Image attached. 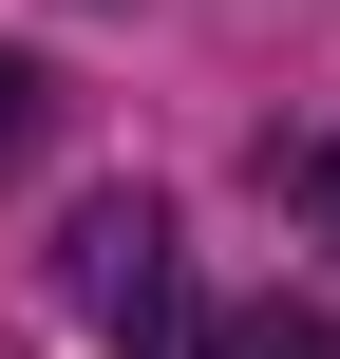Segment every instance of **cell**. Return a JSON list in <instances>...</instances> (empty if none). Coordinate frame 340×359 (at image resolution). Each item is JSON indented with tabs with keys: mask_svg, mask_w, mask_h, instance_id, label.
<instances>
[{
	"mask_svg": "<svg viewBox=\"0 0 340 359\" xmlns=\"http://www.w3.org/2000/svg\"><path fill=\"white\" fill-rule=\"evenodd\" d=\"M57 284H76V322L114 359H189V265H170V208L151 189H95L57 227Z\"/></svg>",
	"mask_w": 340,
	"mask_h": 359,
	"instance_id": "cell-1",
	"label": "cell"
},
{
	"mask_svg": "<svg viewBox=\"0 0 340 359\" xmlns=\"http://www.w3.org/2000/svg\"><path fill=\"white\" fill-rule=\"evenodd\" d=\"M208 359H340V322H322V303H246Z\"/></svg>",
	"mask_w": 340,
	"mask_h": 359,
	"instance_id": "cell-2",
	"label": "cell"
},
{
	"mask_svg": "<svg viewBox=\"0 0 340 359\" xmlns=\"http://www.w3.org/2000/svg\"><path fill=\"white\" fill-rule=\"evenodd\" d=\"M265 189H284V208H303V227L340 246V133H303V151H265Z\"/></svg>",
	"mask_w": 340,
	"mask_h": 359,
	"instance_id": "cell-3",
	"label": "cell"
},
{
	"mask_svg": "<svg viewBox=\"0 0 340 359\" xmlns=\"http://www.w3.org/2000/svg\"><path fill=\"white\" fill-rule=\"evenodd\" d=\"M38 133H57V76H38V57H0V170H19Z\"/></svg>",
	"mask_w": 340,
	"mask_h": 359,
	"instance_id": "cell-4",
	"label": "cell"
}]
</instances>
